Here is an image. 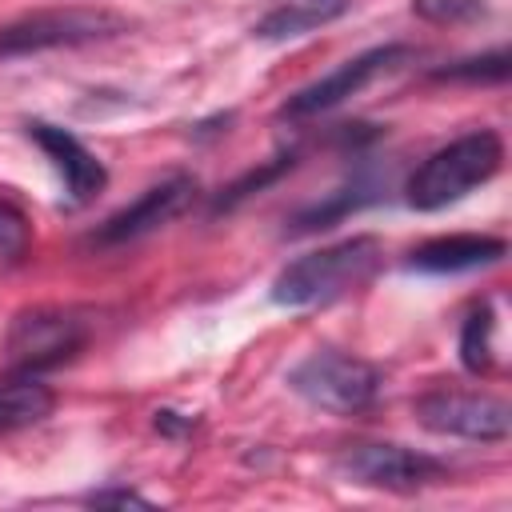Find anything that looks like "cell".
I'll list each match as a JSON object with an SVG mask.
<instances>
[{
	"label": "cell",
	"mask_w": 512,
	"mask_h": 512,
	"mask_svg": "<svg viewBox=\"0 0 512 512\" xmlns=\"http://www.w3.org/2000/svg\"><path fill=\"white\" fill-rule=\"evenodd\" d=\"M508 256V244L500 236H476V232H456V236H436L420 244L408 256V268L432 272V276H452V272H472L500 264Z\"/></svg>",
	"instance_id": "obj_11"
},
{
	"label": "cell",
	"mask_w": 512,
	"mask_h": 512,
	"mask_svg": "<svg viewBox=\"0 0 512 512\" xmlns=\"http://www.w3.org/2000/svg\"><path fill=\"white\" fill-rule=\"evenodd\" d=\"M288 388L296 396H304L312 408L332 412V416H356L364 412L376 392H380V372L340 348H316L308 352L292 372H288Z\"/></svg>",
	"instance_id": "obj_3"
},
{
	"label": "cell",
	"mask_w": 512,
	"mask_h": 512,
	"mask_svg": "<svg viewBox=\"0 0 512 512\" xmlns=\"http://www.w3.org/2000/svg\"><path fill=\"white\" fill-rule=\"evenodd\" d=\"M156 432H164V436H184V432H192V416H180V412H172V408H164V412H156Z\"/></svg>",
	"instance_id": "obj_19"
},
{
	"label": "cell",
	"mask_w": 512,
	"mask_h": 512,
	"mask_svg": "<svg viewBox=\"0 0 512 512\" xmlns=\"http://www.w3.org/2000/svg\"><path fill=\"white\" fill-rule=\"evenodd\" d=\"M384 260L376 236H348L340 244L304 252L288 260L272 280V300L284 308H316L332 304L356 288H364Z\"/></svg>",
	"instance_id": "obj_1"
},
{
	"label": "cell",
	"mask_w": 512,
	"mask_h": 512,
	"mask_svg": "<svg viewBox=\"0 0 512 512\" xmlns=\"http://www.w3.org/2000/svg\"><path fill=\"white\" fill-rule=\"evenodd\" d=\"M52 408H56L52 388L40 384L32 372L20 376V380L0 384V436H8L16 428H28V424H40Z\"/></svg>",
	"instance_id": "obj_13"
},
{
	"label": "cell",
	"mask_w": 512,
	"mask_h": 512,
	"mask_svg": "<svg viewBox=\"0 0 512 512\" xmlns=\"http://www.w3.org/2000/svg\"><path fill=\"white\" fill-rule=\"evenodd\" d=\"M88 504H120V508H148V500L140 496V492H132V488H100V492H92L88 496Z\"/></svg>",
	"instance_id": "obj_18"
},
{
	"label": "cell",
	"mask_w": 512,
	"mask_h": 512,
	"mask_svg": "<svg viewBox=\"0 0 512 512\" xmlns=\"http://www.w3.org/2000/svg\"><path fill=\"white\" fill-rule=\"evenodd\" d=\"M412 416L420 428L436 436H460V440H484L496 444L512 428L508 400L492 392H464V388H432L412 404Z\"/></svg>",
	"instance_id": "obj_6"
},
{
	"label": "cell",
	"mask_w": 512,
	"mask_h": 512,
	"mask_svg": "<svg viewBox=\"0 0 512 512\" xmlns=\"http://www.w3.org/2000/svg\"><path fill=\"white\" fill-rule=\"evenodd\" d=\"M492 332H496V312H492L488 300H480L464 316V324H460V364L472 376H480V372L492 368Z\"/></svg>",
	"instance_id": "obj_14"
},
{
	"label": "cell",
	"mask_w": 512,
	"mask_h": 512,
	"mask_svg": "<svg viewBox=\"0 0 512 512\" xmlns=\"http://www.w3.org/2000/svg\"><path fill=\"white\" fill-rule=\"evenodd\" d=\"M32 244V228H28V216L12 204V200H0V256L4 260H20Z\"/></svg>",
	"instance_id": "obj_17"
},
{
	"label": "cell",
	"mask_w": 512,
	"mask_h": 512,
	"mask_svg": "<svg viewBox=\"0 0 512 512\" xmlns=\"http://www.w3.org/2000/svg\"><path fill=\"white\" fill-rule=\"evenodd\" d=\"M128 32V16L112 8H40L0 28V60L48 48H76Z\"/></svg>",
	"instance_id": "obj_4"
},
{
	"label": "cell",
	"mask_w": 512,
	"mask_h": 512,
	"mask_svg": "<svg viewBox=\"0 0 512 512\" xmlns=\"http://www.w3.org/2000/svg\"><path fill=\"white\" fill-rule=\"evenodd\" d=\"M412 12L432 24H472L488 16V0H412Z\"/></svg>",
	"instance_id": "obj_15"
},
{
	"label": "cell",
	"mask_w": 512,
	"mask_h": 512,
	"mask_svg": "<svg viewBox=\"0 0 512 512\" xmlns=\"http://www.w3.org/2000/svg\"><path fill=\"white\" fill-rule=\"evenodd\" d=\"M348 4L352 0H288V4L272 8L268 16H260L252 36L256 40H296V36H308V32L332 24L336 16H344Z\"/></svg>",
	"instance_id": "obj_12"
},
{
	"label": "cell",
	"mask_w": 512,
	"mask_h": 512,
	"mask_svg": "<svg viewBox=\"0 0 512 512\" xmlns=\"http://www.w3.org/2000/svg\"><path fill=\"white\" fill-rule=\"evenodd\" d=\"M404 60H412V48H408V44L368 48V52H360V56H352V60L336 64L328 76H320V80L304 84L300 92H292V96L280 104V112H276V116H280V120H288V124H300V120H312V116H320V112H332L336 104H344L348 96L364 92L372 80L388 76V72H392V68H400Z\"/></svg>",
	"instance_id": "obj_7"
},
{
	"label": "cell",
	"mask_w": 512,
	"mask_h": 512,
	"mask_svg": "<svg viewBox=\"0 0 512 512\" xmlns=\"http://www.w3.org/2000/svg\"><path fill=\"white\" fill-rule=\"evenodd\" d=\"M192 200H196V180H192V176H168V180L152 184L148 192H140V196H136L132 204H124L120 212H112V216L92 232L88 244H96V248L132 244V240H140V236H148V232L172 224Z\"/></svg>",
	"instance_id": "obj_9"
},
{
	"label": "cell",
	"mask_w": 512,
	"mask_h": 512,
	"mask_svg": "<svg viewBox=\"0 0 512 512\" xmlns=\"http://www.w3.org/2000/svg\"><path fill=\"white\" fill-rule=\"evenodd\" d=\"M504 164V140L492 128H476L456 136L452 144L436 148L428 160L416 164V172L404 184V200L416 212H440L480 184H488Z\"/></svg>",
	"instance_id": "obj_2"
},
{
	"label": "cell",
	"mask_w": 512,
	"mask_h": 512,
	"mask_svg": "<svg viewBox=\"0 0 512 512\" xmlns=\"http://www.w3.org/2000/svg\"><path fill=\"white\" fill-rule=\"evenodd\" d=\"M336 472L348 484L380 488V492H420L448 476V468L436 456L404 448V444H384V440H360V444L340 448Z\"/></svg>",
	"instance_id": "obj_5"
},
{
	"label": "cell",
	"mask_w": 512,
	"mask_h": 512,
	"mask_svg": "<svg viewBox=\"0 0 512 512\" xmlns=\"http://www.w3.org/2000/svg\"><path fill=\"white\" fill-rule=\"evenodd\" d=\"M84 320L64 308H32L20 312L8 328V360L24 372H44L64 360H72L84 348Z\"/></svg>",
	"instance_id": "obj_8"
},
{
	"label": "cell",
	"mask_w": 512,
	"mask_h": 512,
	"mask_svg": "<svg viewBox=\"0 0 512 512\" xmlns=\"http://www.w3.org/2000/svg\"><path fill=\"white\" fill-rule=\"evenodd\" d=\"M508 76V52L496 48L488 56H472V60H460V64H448V68H436V80H468V84H480V80H504Z\"/></svg>",
	"instance_id": "obj_16"
},
{
	"label": "cell",
	"mask_w": 512,
	"mask_h": 512,
	"mask_svg": "<svg viewBox=\"0 0 512 512\" xmlns=\"http://www.w3.org/2000/svg\"><path fill=\"white\" fill-rule=\"evenodd\" d=\"M28 140L52 160V168L64 176V188H68V200L72 204H88L96 192H104L108 184V168L96 160L92 148H84L68 128H56L48 120H28L24 124Z\"/></svg>",
	"instance_id": "obj_10"
}]
</instances>
